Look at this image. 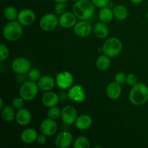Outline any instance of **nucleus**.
I'll return each instance as SVG.
<instances>
[{
    "instance_id": "1",
    "label": "nucleus",
    "mask_w": 148,
    "mask_h": 148,
    "mask_svg": "<svg viewBox=\"0 0 148 148\" xmlns=\"http://www.w3.org/2000/svg\"><path fill=\"white\" fill-rule=\"evenodd\" d=\"M72 12L79 20H88L95 14V6L89 0H77L72 6Z\"/></svg>"
},
{
    "instance_id": "2",
    "label": "nucleus",
    "mask_w": 148,
    "mask_h": 148,
    "mask_svg": "<svg viewBox=\"0 0 148 148\" xmlns=\"http://www.w3.org/2000/svg\"><path fill=\"white\" fill-rule=\"evenodd\" d=\"M129 98L133 105H143L148 101V87L143 82H138L132 87Z\"/></svg>"
},
{
    "instance_id": "3",
    "label": "nucleus",
    "mask_w": 148,
    "mask_h": 148,
    "mask_svg": "<svg viewBox=\"0 0 148 148\" xmlns=\"http://www.w3.org/2000/svg\"><path fill=\"white\" fill-rule=\"evenodd\" d=\"M2 34L4 38L8 41H16L23 36V25L17 20L10 21L3 27Z\"/></svg>"
},
{
    "instance_id": "4",
    "label": "nucleus",
    "mask_w": 148,
    "mask_h": 148,
    "mask_svg": "<svg viewBox=\"0 0 148 148\" xmlns=\"http://www.w3.org/2000/svg\"><path fill=\"white\" fill-rule=\"evenodd\" d=\"M122 42L119 38L116 37H111L107 39L102 46L103 53L110 58L119 56L122 51Z\"/></svg>"
},
{
    "instance_id": "5",
    "label": "nucleus",
    "mask_w": 148,
    "mask_h": 148,
    "mask_svg": "<svg viewBox=\"0 0 148 148\" xmlns=\"http://www.w3.org/2000/svg\"><path fill=\"white\" fill-rule=\"evenodd\" d=\"M39 90L40 89L36 82L27 80L21 85L19 90V95L25 100V101H33L37 96Z\"/></svg>"
},
{
    "instance_id": "6",
    "label": "nucleus",
    "mask_w": 148,
    "mask_h": 148,
    "mask_svg": "<svg viewBox=\"0 0 148 148\" xmlns=\"http://www.w3.org/2000/svg\"><path fill=\"white\" fill-rule=\"evenodd\" d=\"M59 25L58 15L53 13H47L43 15L39 21V25L43 31L49 32L54 30Z\"/></svg>"
},
{
    "instance_id": "7",
    "label": "nucleus",
    "mask_w": 148,
    "mask_h": 148,
    "mask_svg": "<svg viewBox=\"0 0 148 148\" xmlns=\"http://www.w3.org/2000/svg\"><path fill=\"white\" fill-rule=\"evenodd\" d=\"M74 77L70 72L64 71L58 73L56 76V83L61 90H68L73 85Z\"/></svg>"
},
{
    "instance_id": "8",
    "label": "nucleus",
    "mask_w": 148,
    "mask_h": 148,
    "mask_svg": "<svg viewBox=\"0 0 148 148\" xmlns=\"http://www.w3.org/2000/svg\"><path fill=\"white\" fill-rule=\"evenodd\" d=\"M67 97L71 101L80 103L86 99V93L82 85L76 84L68 89Z\"/></svg>"
},
{
    "instance_id": "9",
    "label": "nucleus",
    "mask_w": 148,
    "mask_h": 148,
    "mask_svg": "<svg viewBox=\"0 0 148 148\" xmlns=\"http://www.w3.org/2000/svg\"><path fill=\"white\" fill-rule=\"evenodd\" d=\"M12 68L18 75H25L31 69V64L28 59L24 57H17L13 60Z\"/></svg>"
},
{
    "instance_id": "10",
    "label": "nucleus",
    "mask_w": 148,
    "mask_h": 148,
    "mask_svg": "<svg viewBox=\"0 0 148 148\" xmlns=\"http://www.w3.org/2000/svg\"><path fill=\"white\" fill-rule=\"evenodd\" d=\"M77 117V111L72 106H66L62 109L61 119L62 122L66 125H72L75 124Z\"/></svg>"
},
{
    "instance_id": "11",
    "label": "nucleus",
    "mask_w": 148,
    "mask_h": 148,
    "mask_svg": "<svg viewBox=\"0 0 148 148\" xmlns=\"http://www.w3.org/2000/svg\"><path fill=\"white\" fill-rule=\"evenodd\" d=\"M92 28H93V26L90 22L87 20H80L79 22H77L75 25L73 27L75 35L82 38L90 36L92 33Z\"/></svg>"
},
{
    "instance_id": "12",
    "label": "nucleus",
    "mask_w": 148,
    "mask_h": 148,
    "mask_svg": "<svg viewBox=\"0 0 148 148\" xmlns=\"http://www.w3.org/2000/svg\"><path fill=\"white\" fill-rule=\"evenodd\" d=\"M40 132L47 137L54 135L58 130V124L54 119L47 118L43 120L40 124Z\"/></svg>"
},
{
    "instance_id": "13",
    "label": "nucleus",
    "mask_w": 148,
    "mask_h": 148,
    "mask_svg": "<svg viewBox=\"0 0 148 148\" xmlns=\"http://www.w3.org/2000/svg\"><path fill=\"white\" fill-rule=\"evenodd\" d=\"M73 143V136L69 132L59 133L55 138V145L58 148H68Z\"/></svg>"
},
{
    "instance_id": "14",
    "label": "nucleus",
    "mask_w": 148,
    "mask_h": 148,
    "mask_svg": "<svg viewBox=\"0 0 148 148\" xmlns=\"http://www.w3.org/2000/svg\"><path fill=\"white\" fill-rule=\"evenodd\" d=\"M36 20V13L30 9H23L19 12L17 21L23 26H29Z\"/></svg>"
},
{
    "instance_id": "15",
    "label": "nucleus",
    "mask_w": 148,
    "mask_h": 148,
    "mask_svg": "<svg viewBox=\"0 0 148 148\" xmlns=\"http://www.w3.org/2000/svg\"><path fill=\"white\" fill-rule=\"evenodd\" d=\"M77 17L74 14L73 12H66L59 16V25L66 29L73 27L77 23Z\"/></svg>"
},
{
    "instance_id": "16",
    "label": "nucleus",
    "mask_w": 148,
    "mask_h": 148,
    "mask_svg": "<svg viewBox=\"0 0 148 148\" xmlns=\"http://www.w3.org/2000/svg\"><path fill=\"white\" fill-rule=\"evenodd\" d=\"M15 121L17 124L22 127L27 126L32 121L31 113L26 108H20L16 112Z\"/></svg>"
},
{
    "instance_id": "17",
    "label": "nucleus",
    "mask_w": 148,
    "mask_h": 148,
    "mask_svg": "<svg viewBox=\"0 0 148 148\" xmlns=\"http://www.w3.org/2000/svg\"><path fill=\"white\" fill-rule=\"evenodd\" d=\"M38 88L40 90L44 91H50L52 89H53L56 83V79L51 76L49 75H44L41 76V77L39 79V80L37 82Z\"/></svg>"
},
{
    "instance_id": "18",
    "label": "nucleus",
    "mask_w": 148,
    "mask_h": 148,
    "mask_svg": "<svg viewBox=\"0 0 148 148\" xmlns=\"http://www.w3.org/2000/svg\"><path fill=\"white\" fill-rule=\"evenodd\" d=\"M122 89L119 83L116 81L111 82L106 87V95L110 99L117 100L121 97Z\"/></svg>"
},
{
    "instance_id": "19",
    "label": "nucleus",
    "mask_w": 148,
    "mask_h": 148,
    "mask_svg": "<svg viewBox=\"0 0 148 148\" xmlns=\"http://www.w3.org/2000/svg\"><path fill=\"white\" fill-rule=\"evenodd\" d=\"M42 103L47 108L56 106L59 102V97L53 91H46L42 96Z\"/></svg>"
},
{
    "instance_id": "20",
    "label": "nucleus",
    "mask_w": 148,
    "mask_h": 148,
    "mask_svg": "<svg viewBox=\"0 0 148 148\" xmlns=\"http://www.w3.org/2000/svg\"><path fill=\"white\" fill-rule=\"evenodd\" d=\"M38 136V134L35 129L27 128L22 132L20 134V140L25 144H33V143L36 142Z\"/></svg>"
},
{
    "instance_id": "21",
    "label": "nucleus",
    "mask_w": 148,
    "mask_h": 148,
    "mask_svg": "<svg viewBox=\"0 0 148 148\" xmlns=\"http://www.w3.org/2000/svg\"><path fill=\"white\" fill-rule=\"evenodd\" d=\"M92 124V117L88 114H82L77 117L75 126L79 130H88Z\"/></svg>"
},
{
    "instance_id": "22",
    "label": "nucleus",
    "mask_w": 148,
    "mask_h": 148,
    "mask_svg": "<svg viewBox=\"0 0 148 148\" xmlns=\"http://www.w3.org/2000/svg\"><path fill=\"white\" fill-rule=\"evenodd\" d=\"M92 32L97 38L100 39H103L108 36L109 29L106 23L100 22V23H97L93 26Z\"/></svg>"
},
{
    "instance_id": "23",
    "label": "nucleus",
    "mask_w": 148,
    "mask_h": 148,
    "mask_svg": "<svg viewBox=\"0 0 148 148\" xmlns=\"http://www.w3.org/2000/svg\"><path fill=\"white\" fill-rule=\"evenodd\" d=\"M114 17V15L113 10L108 7V6L101 8L99 12H98V18H99L100 21L106 23V24L111 23Z\"/></svg>"
},
{
    "instance_id": "24",
    "label": "nucleus",
    "mask_w": 148,
    "mask_h": 148,
    "mask_svg": "<svg viewBox=\"0 0 148 148\" xmlns=\"http://www.w3.org/2000/svg\"><path fill=\"white\" fill-rule=\"evenodd\" d=\"M1 115L3 121L5 122H12L16 118V112L13 106L5 105V106L1 110Z\"/></svg>"
},
{
    "instance_id": "25",
    "label": "nucleus",
    "mask_w": 148,
    "mask_h": 148,
    "mask_svg": "<svg viewBox=\"0 0 148 148\" xmlns=\"http://www.w3.org/2000/svg\"><path fill=\"white\" fill-rule=\"evenodd\" d=\"M113 12H114V15L116 20H126L129 15V10L125 6L122 5V4H117L113 9Z\"/></svg>"
},
{
    "instance_id": "26",
    "label": "nucleus",
    "mask_w": 148,
    "mask_h": 148,
    "mask_svg": "<svg viewBox=\"0 0 148 148\" xmlns=\"http://www.w3.org/2000/svg\"><path fill=\"white\" fill-rule=\"evenodd\" d=\"M95 66L101 71L107 70L111 66L110 57L104 54V53L103 55H101L97 58L96 62H95Z\"/></svg>"
},
{
    "instance_id": "27",
    "label": "nucleus",
    "mask_w": 148,
    "mask_h": 148,
    "mask_svg": "<svg viewBox=\"0 0 148 148\" xmlns=\"http://www.w3.org/2000/svg\"><path fill=\"white\" fill-rule=\"evenodd\" d=\"M3 14H4V17L7 20L13 21V20H16V19H17L19 12L16 7H13V6H8L4 10Z\"/></svg>"
},
{
    "instance_id": "28",
    "label": "nucleus",
    "mask_w": 148,
    "mask_h": 148,
    "mask_svg": "<svg viewBox=\"0 0 148 148\" xmlns=\"http://www.w3.org/2000/svg\"><path fill=\"white\" fill-rule=\"evenodd\" d=\"M73 147L75 148H89L90 147V143L86 137L79 136L73 143Z\"/></svg>"
},
{
    "instance_id": "29",
    "label": "nucleus",
    "mask_w": 148,
    "mask_h": 148,
    "mask_svg": "<svg viewBox=\"0 0 148 148\" xmlns=\"http://www.w3.org/2000/svg\"><path fill=\"white\" fill-rule=\"evenodd\" d=\"M61 113H62V110L56 106L51 107L47 111L48 118L56 120L59 117H61Z\"/></svg>"
},
{
    "instance_id": "30",
    "label": "nucleus",
    "mask_w": 148,
    "mask_h": 148,
    "mask_svg": "<svg viewBox=\"0 0 148 148\" xmlns=\"http://www.w3.org/2000/svg\"><path fill=\"white\" fill-rule=\"evenodd\" d=\"M27 78L29 80L33 81V82H38L40 77H41V73L39 69L34 68L30 69V70L27 72Z\"/></svg>"
},
{
    "instance_id": "31",
    "label": "nucleus",
    "mask_w": 148,
    "mask_h": 148,
    "mask_svg": "<svg viewBox=\"0 0 148 148\" xmlns=\"http://www.w3.org/2000/svg\"><path fill=\"white\" fill-rule=\"evenodd\" d=\"M10 56V51L8 47L4 43L0 45V62H4Z\"/></svg>"
},
{
    "instance_id": "32",
    "label": "nucleus",
    "mask_w": 148,
    "mask_h": 148,
    "mask_svg": "<svg viewBox=\"0 0 148 148\" xmlns=\"http://www.w3.org/2000/svg\"><path fill=\"white\" fill-rule=\"evenodd\" d=\"M67 10V6L66 3H56L54 7L55 14L60 16L64 12H66Z\"/></svg>"
},
{
    "instance_id": "33",
    "label": "nucleus",
    "mask_w": 148,
    "mask_h": 148,
    "mask_svg": "<svg viewBox=\"0 0 148 148\" xmlns=\"http://www.w3.org/2000/svg\"><path fill=\"white\" fill-rule=\"evenodd\" d=\"M138 82V77L136 75L133 73L128 74L127 75V79H126V83L129 85L130 86H134V85Z\"/></svg>"
},
{
    "instance_id": "34",
    "label": "nucleus",
    "mask_w": 148,
    "mask_h": 148,
    "mask_svg": "<svg viewBox=\"0 0 148 148\" xmlns=\"http://www.w3.org/2000/svg\"><path fill=\"white\" fill-rule=\"evenodd\" d=\"M24 101L25 100L20 96L16 97L12 101V106L17 110L23 108V106H24Z\"/></svg>"
},
{
    "instance_id": "35",
    "label": "nucleus",
    "mask_w": 148,
    "mask_h": 148,
    "mask_svg": "<svg viewBox=\"0 0 148 148\" xmlns=\"http://www.w3.org/2000/svg\"><path fill=\"white\" fill-rule=\"evenodd\" d=\"M126 79H127V75L122 72H117L114 77V81L119 83L120 85H122L124 82H126Z\"/></svg>"
},
{
    "instance_id": "36",
    "label": "nucleus",
    "mask_w": 148,
    "mask_h": 148,
    "mask_svg": "<svg viewBox=\"0 0 148 148\" xmlns=\"http://www.w3.org/2000/svg\"><path fill=\"white\" fill-rule=\"evenodd\" d=\"M92 4L98 8H103L109 5L110 0H90Z\"/></svg>"
},
{
    "instance_id": "37",
    "label": "nucleus",
    "mask_w": 148,
    "mask_h": 148,
    "mask_svg": "<svg viewBox=\"0 0 148 148\" xmlns=\"http://www.w3.org/2000/svg\"><path fill=\"white\" fill-rule=\"evenodd\" d=\"M46 137H47V136H46L43 134H38L37 140H36V142L40 145H45L46 143V141H47V138Z\"/></svg>"
},
{
    "instance_id": "38",
    "label": "nucleus",
    "mask_w": 148,
    "mask_h": 148,
    "mask_svg": "<svg viewBox=\"0 0 148 148\" xmlns=\"http://www.w3.org/2000/svg\"><path fill=\"white\" fill-rule=\"evenodd\" d=\"M130 1L134 4H139L143 2V0H130Z\"/></svg>"
},
{
    "instance_id": "39",
    "label": "nucleus",
    "mask_w": 148,
    "mask_h": 148,
    "mask_svg": "<svg viewBox=\"0 0 148 148\" xmlns=\"http://www.w3.org/2000/svg\"><path fill=\"white\" fill-rule=\"evenodd\" d=\"M4 106H4V101H3V98H1V99H0V109L1 110Z\"/></svg>"
},
{
    "instance_id": "40",
    "label": "nucleus",
    "mask_w": 148,
    "mask_h": 148,
    "mask_svg": "<svg viewBox=\"0 0 148 148\" xmlns=\"http://www.w3.org/2000/svg\"><path fill=\"white\" fill-rule=\"evenodd\" d=\"M56 3H66L69 0H53Z\"/></svg>"
},
{
    "instance_id": "41",
    "label": "nucleus",
    "mask_w": 148,
    "mask_h": 148,
    "mask_svg": "<svg viewBox=\"0 0 148 148\" xmlns=\"http://www.w3.org/2000/svg\"><path fill=\"white\" fill-rule=\"evenodd\" d=\"M146 16H147V20H148V11H147V14H146Z\"/></svg>"
},
{
    "instance_id": "42",
    "label": "nucleus",
    "mask_w": 148,
    "mask_h": 148,
    "mask_svg": "<svg viewBox=\"0 0 148 148\" xmlns=\"http://www.w3.org/2000/svg\"><path fill=\"white\" fill-rule=\"evenodd\" d=\"M73 1H77V0H73Z\"/></svg>"
}]
</instances>
